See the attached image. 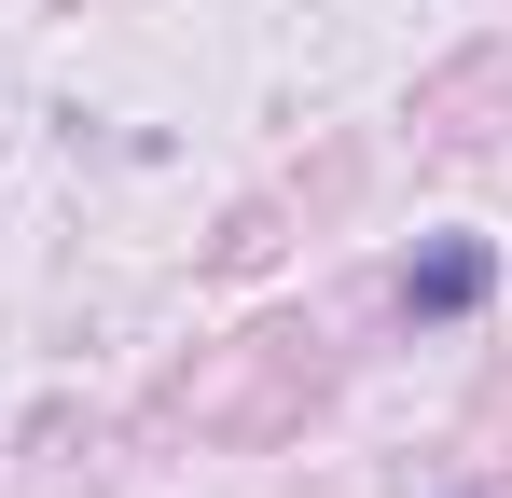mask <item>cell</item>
Returning <instances> with one entry per match:
<instances>
[{"label": "cell", "instance_id": "cell-1", "mask_svg": "<svg viewBox=\"0 0 512 498\" xmlns=\"http://www.w3.org/2000/svg\"><path fill=\"white\" fill-rule=\"evenodd\" d=\"M485 277H499V263H485V236H443L416 277H402V305H416V319H471V305H485Z\"/></svg>", "mask_w": 512, "mask_h": 498}]
</instances>
